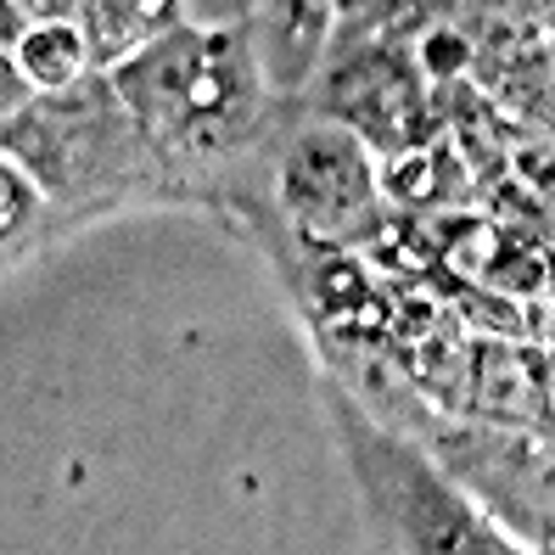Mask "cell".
<instances>
[{
  "mask_svg": "<svg viewBox=\"0 0 555 555\" xmlns=\"http://www.w3.org/2000/svg\"><path fill=\"white\" fill-rule=\"evenodd\" d=\"M51 214H56V208L46 203V191L28 180L7 152H0V270H7L12 258L46 231Z\"/></svg>",
  "mask_w": 555,
  "mask_h": 555,
  "instance_id": "obj_9",
  "label": "cell"
},
{
  "mask_svg": "<svg viewBox=\"0 0 555 555\" xmlns=\"http://www.w3.org/2000/svg\"><path fill=\"white\" fill-rule=\"evenodd\" d=\"M275 203L292 231L320 253L376 247V236L393 224V203L382 197L376 180V152L337 118L292 135L281 157Z\"/></svg>",
  "mask_w": 555,
  "mask_h": 555,
  "instance_id": "obj_4",
  "label": "cell"
},
{
  "mask_svg": "<svg viewBox=\"0 0 555 555\" xmlns=\"http://www.w3.org/2000/svg\"><path fill=\"white\" fill-rule=\"evenodd\" d=\"M17 68L23 79L35 85V95H51V90H68L79 79L95 74V62H90V40H85V28L79 17H46V23H28L23 35H17Z\"/></svg>",
  "mask_w": 555,
  "mask_h": 555,
  "instance_id": "obj_8",
  "label": "cell"
},
{
  "mask_svg": "<svg viewBox=\"0 0 555 555\" xmlns=\"http://www.w3.org/2000/svg\"><path fill=\"white\" fill-rule=\"evenodd\" d=\"M35 102V85L23 79V68H17V51L0 40V124H7L17 107H28Z\"/></svg>",
  "mask_w": 555,
  "mask_h": 555,
  "instance_id": "obj_10",
  "label": "cell"
},
{
  "mask_svg": "<svg viewBox=\"0 0 555 555\" xmlns=\"http://www.w3.org/2000/svg\"><path fill=\"white\" fill-rule=\"evenodd\" d=\"M454 415H482L505 427H550V353L539 337L466 332Z\"/></svg>",
  "mask_w": 555,
  "mask_h": 555,
  "instance_id": "obj_6",
  "label": "cell"
},
{
  "mask_svg": "<svg viewBox=\"0 0 555 555\" xmlns=\"http://www.w3.org/2000/svg\"><path fill=\"white\" fill-rule=\"evenodd\" d=\"M421 415H427V433H415V438L433 449V461L521 550H550V443L544 433L433 410V404H421Z\"/></svg>",
  "mask_w": 555,
  "mask_h": 555,
  "instance_id": "obj_5",
  "label": "cell"
},
{
  "mask_svg": "<svg viewBox=\"0 0 555 555\" xmlns=\"http://www.w3.org/2000/svg\"><path fill=\"white\" fill-rule=\"evenodd\" d=\"M180 23V0H79V28L90 40V62L113 68L118 56L157 40Z\"/></svg>",
  "mask_w": 555,
  "mask_h": 555,
  "instance_id": "obj_7",
  "label": "cell"
},
{
  "mask_svg": "<svg viewBox=\"0 0 555 555\" xmlns=\"http://www.w3.org/2000/svg\"><path fill=\"white\" fill-rule=\"evenodd\" d=\"M325 421L337 433L343 466L359 488L365 521L382 544L421 550V555H516L521 544L488 516L461 482H454L433 449L410 427H393L382 410H371L337 371H320Z\"/></svg>",
  "mask_w": 555,
  "mask_h": 555,
  "instance_id": "obj_2",
  "label": "cell"
},
{
  "mask_svg": "<svg viewBox=\"0 0 555 555\" xmlns=\"http://www.w3.org/2000/svg\"><path fill=\"white\" fill-rule=\"evenodd\" d=\"M0 152L46 191L51 208L56 203L90 208L102 191L146 180L152 163L141 124L129 118L102 68L68 90L35 95L28 107H17L0 124Z\"/></svg>",
  "mask_w": 555,
  "mask_h": 555,
  "instance_id": "obj_3",
  "label": "cell"
},
{
  "mask_svg": "<svg viewBox=\"0 0 555 555\" xmlns=\"http://www.w3.org/2000/svg\"><path fill=\"white\" fill-rule=\"evenodd\" d=\"M129 118L141 124L152 157H214L258 135L270 113V85L258 74L242 28H163L102 68Z\"/></svg>",
  "mask_w": 555,
  "mask_h": 555,
  "instance_id": "obj_1",
  "label": "cell"
}]
</instances>
